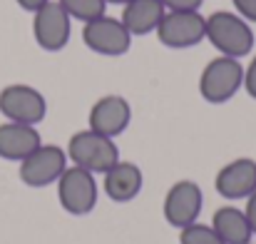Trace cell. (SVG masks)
<instances>
[{"instance_id":"cell-11","label":"cell","mask_w":256,"mask_h":244,"mask_svg":"<svg viewBox=\"0 0 256 244\" xmlns=\"http://www.w3.org/2000/svg\"><path fill=\"white\" fill-rule=\"evenodd\" d=\"M132 122V105L122 95H102L92 102L87 115V130L117 140Z\"/></svg>"},{"instance_id":"cell-8","label":"cell","mask_w":256,"mask_h":244,"mask_svg":"<svg viewBox=\"0 0 256 244\" xmlns=\"http://www.w3.org/2000/svg\"><path fill=\"white\" fill-rule=\"evenodd\" d=\"M18 177L25 187H32V189H42V187H50L60 179V174L68 169V152L58 145H40L35 152H30L22 162H18Z\"/></svg>"},{"instance_id":"cell-18","label":"cell","mask_w":256,"mask_h":244,"mask_svg":"<svg viewBox=\"0 0 256 244\" xmlns=\"http://www.w3.org/2000/svg\"><path fill=\"white\" fill-rule=\"evenodd\" d=\"M179 244H224L222 237L214 232L212 224L194 222L184 229H179Z\"/></svg>"},{"instance_id":"cell-14","label":"cell","mask_w":256,"mask_h":244,"mask_svg":"<svg viewBox=\"0 0 256 244\" xmlns=\"http://www.w3.org/2000/svg\"><path fill=\"white\" fill-rule=\"evenodd\" d=\"M40 145H42V137H40L38 127L20 125V122H8V120L0 125V160L22 162Z\"/></svg>"},{"instance_id":"cell-10","label":"cell","mask_w":256,"mask_h":244,"mask_svg":"<svg viewBox=\"0 0 256 244\" xmlns=\"http://www.w3.org/2000/svg\"><path fill=\"white\" fill-rule=\"evenodd\" d=\"M202 209H204V192L194 179H176L167 189L162 202L164 222L174 229H184L199 222Z\"/></svg>"},{"instance_id":"cell-21","label":"cell","mask_w":256,"mask_h":244,"mask_svg":"<svg viewBox=\"0 0 256 244\" xmlns=\"http://www.w3.org/2000/svg\"><path fill=\"white\" fill-rule=\"evenodd\" d=\"M164 10H199L204 0H160Z\"/></svg>"},{"instance_id":"cell-1","label":"cell","mask_w":256,"mask_h":244,"mask_svg":"<svg viewBox=\"0 0 256 244\" xmlns=\"http://www.w3.org/2000/svg\"><path fill=\"white\" fill-rule=\"evenodd\" d=\"M206 40L219 55L226 58H246L254 50V28L234 10H216L206 15Z\"/></svg>"},{"instance_id":"cell-3","label":"cell","mask_w":256,"mask_h":244,"mask_svg":"<svg viewBox=\"0 0 256 244\" xmlns=\"http://www.w3.org/2000/svg\"><path fill=\"white\" fill-rule=\"evenodd\" d=\"M68 160L75 167H82L92 174H104L110 167L120 162V147L112 137L97 135L92 130H80L70 137L68 147Z\"/></svg>"},{"instance_id":"cell-12","label":"cell","mask_w":256,"mask_h":244,"mask_svg":"<svg viewBox=\"0 0 256 244\" xmlns=\"http://www.w3.org/2000/svg\"><path fill=\"white\" fill-rule=\"evenodd\" d=\"M214 187H216V194L229 202L246 199L249 194L256 192V160L254 157H236V160L226 162L216 172Z\"/></svg>"},{"instance_id":"cell-17","label":"cell","mask_w":256,"mask_h":244,"mask_svg":"<svg viewBox=\"0 0 256 244\" xmlns=\"http://www.w3.org/2000/svg\"><path fill=\"white\" fill-rule=\"evenodd\" d=\"M62 5V10L72 18V20H80L82 25L104 15L107 10V3L104 0H58Z\"/></svg>"},{"instance_id":"cell-15","label":"cell","mask_w":256,"mask_h":244,"mask_svg":"<svg viewBox=\"0 0 256 244\" xmlns=\"http://www.w3.org/2000/svg\"><path fill=\"white\" fill-rule=\"evenodd\" d=\"M164 13L167 10L160 0H132L122 8L120 20L132 38H142V35H152L157 30Z\"/></svg>"},{"instance_id":"cell-13","label":"cell","mask_w":256,"mask_h":244,"mask_svg":"<svg viewBox=\"0 0 256 244\" xmlns=\"http://www.w3.org/2000/svg\"><path fill=\"white\" fill-rule=\"evenodd\" d=\"M142 187H144L142 167L130 160H120L114 167H110L102 174V189L117 204H127V202L137 199Z\"/></svg>"},{"instance_id":"cell-2","label":"cell","mask_w":256,"mask_h":244,"mask_svg":"<svg viewBox=\"0 0 256 244\" xmlns=\"http://www.w3.org/2000/svg\"><path fill=\"white\" fill-rule=\"evenodd\" d=\"M244 87V65L236 58L216 55L209 60L199 75V95L209 105L229 102Z\"/></svg>"},{"instance_id":"cell-9","label":"cell","mask_w":256,"mask_h":244,"mask_svg":"<svg viewBox=\"0 0 256 244\" xmlns=\"http://www.w3.org/2000/svg\"><path fill=\"white\" fill-rule=\"evenodd\" d=\"M32 38L45 53H60L68 48L72 38V18L58 0H50L32 13Z\"/></svg>"},{"instance_id":"cell-5","label":"cell","mask_w":256,"mask_h":244,"mask_svg":"<svg viewBox=\"0 0 256 244\" xmlns=\"http://www.w3.org/2000/svg\"><path fill=\"white\" fill-rule=\"evenodd\" d=\"M0 115L8 122L38 127L48 115V100L38 87L25 82H12L0 90Z\"/></svg>"},{"instance_id":"cell-22","label":"cell","mask_w":256,"mask_h":244,"mask_svg":"<svg viewBox=\"0 0 256 244\" xmlns=\"http://www.w3.org/2000/svg\"><path fill=\"white\" fill-rule=\"evenodd\" d=\"M244 202H246V204H244L246 219H249V224H252V232H254V237H256V192H254V194H249Z\"/></svg>"},{"instance_id":"cell-4","label":"cell","mask_w":256,"mask_h":244,"mask_svg":"<svg viewBox=\"0 0 256 244\" xmlns=\"http://www.w3.org/2000/svg\"><path fill=\"white\" fill-rule=\"evenodd\" d=\"M55 189H58L60 207L72 217L90 214L97 207V199H100L97 174L87 172L82 167H75V164H68V169L55 182Z\"/></svg>"},{"instance_id":"cell-25","label":"cell","mask_w":256,"mask_h":244,"mask_svg":"<svg viewBox=\"0 0 256 244\" xmlns=\"http://www.w3.org/2000/svg\"><path fill=\"white\" fill-rule=\"evenodd\" d=\"M254 160H256V157H254Z\"/></svg>"},{"instance_id":"cell-23","label":"cell","mask_w":256,"mask_h":244,"mask_svg":"<svg viewBox=\"0 0 256 244\" xmlns=\"http://www.w3.org/2000/svg\"><path fill=\"white\" fill-rule=\"evenodd\" d=\"M22 10H28V13H35V10H40L45 3H50V0H15Z\"/></svg>"},{"instance_id":"cell-24","label":"cell","mask_w":256,"mask_h":244,"mask_svg":"<svg viewBox=\"0 0 256 244\" xmlns=\"http://www.w3.org/2000/svg\"><path fill=\"white\" fill-rule=\"evenodd\" d=\"M104 3H107V5H122V8H124V5L132 3V0H104Z\"/></svg>"},{"instance_id":"cell-20","label":"cell","mask_w":256,"mask_h":244,"mask_svg":"<svg viewBox=\"0 0 256 244\" xmlns=\"http://www.w3.org/2000/svg\"><path fill=\"white\" fill-rule=\"evenodd\" d=\"M244 90H246V95L256 100V55L249 60V65L244 68Z\"/></svg>"},{"instance_id":"cell-19","label":"cell","mask_w":256,"mask_h":244,"mask_svg":"<svg viewBox=\"0 0 256 244\" xmlns=\"http://www.w3.org/2000/svg\"><path fill=\"white\" fill-rule=\"evenodd\" d=\"M232 5L236 15H242L246 23L256 25V0H232Z\"/></svg>"},{"instance_id":"cell-16","label":"cell","mask_w":256,"mask_h":244,"mask_svg":"<svg viewBox=\"0 0 256 244\" xmlns=\"http://www.w3.org/2000/svg\"><path fill=\"white\" fill-rule=\"evenodd\" d=\"M209 224L214 227V232L222 237L224 244H252L254 239V232H252L244 207L224 204V207L214 209Z\"/></svg>"},{"instance_id":"cell-7","label":"cell","mask_w":256,"mask_h":244,"mask_svg":"<svg viewBox=\"0 0 256 244\" xmlns=\"http://www.w3.org/2000/svg\"><path fill=\"white\" fill-rule=\"evenodd\" d=\"M82 43L90 53L102 55V58H122L132 48V35L122 25L120 18L112 15H100L82 25Z\"/></svg>"},{"instance_id":"cell-6","label":"cell","mask_w":256,"mask_h":244,"mask_svg":"<svg viewBox=\"0 0 256 244\" xmlns=\"http://www.w3.org/2000/svg\"><path fill=\"white\" fill-rule=\"evenodd\" d=\"M154 35L170 50L194 48L206 40V18L199 10H167Z\"/></svg>"}]
</instances>
